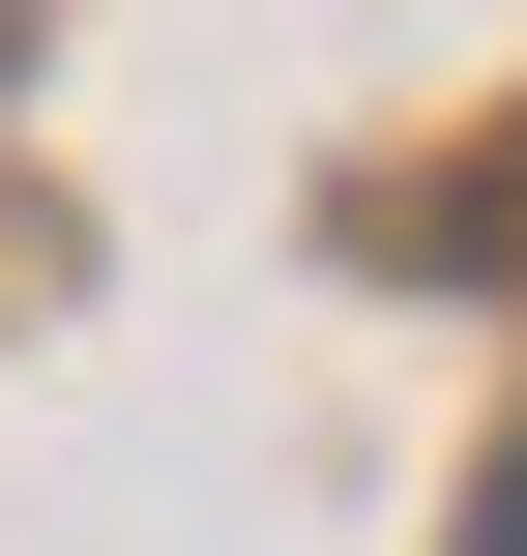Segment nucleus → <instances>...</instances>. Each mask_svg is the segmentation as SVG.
<instances>
[{
    "instance_id": "f257e3e1",
    "label": "nucleus",
    "mask_w": 527,
    "mask_h": 556,
    "mask_svg": "<svg viewBox=\"0 0 527 556\" xmlns=\"http://www.w3.org/2000/svg\"><path fill=\"white\" fill-rule=\"evenodd\" d=\"M469 556H527V469H499V498H469Z\"/></svg>"
}]
</instances>
